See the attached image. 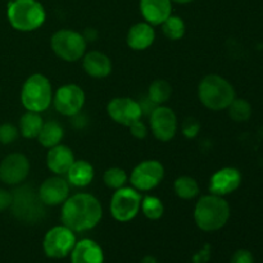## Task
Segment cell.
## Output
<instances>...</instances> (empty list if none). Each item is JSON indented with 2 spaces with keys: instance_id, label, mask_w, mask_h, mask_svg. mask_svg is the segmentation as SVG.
Listing matches in <instances>:
<instances>
[{
  "instance_id": "cell-14",
  "label": "cell",
  "mask_w": 263,
  "mask_h": 263,
  "mask_svg": "<svg viewBox=\"0 0 263 263\" xmlns=\"http://www.w3.org/2000/svg\"><path fill=\"white\" fill-rule=\"evenodd\" d=\"M107 113L116 123L126 127L141 120L143 116L140 103L127 97L113 98L107 104Z\"/></svg>"
},
{
  "instance_id": "cell-15",
  "label": "cell",
  "mask_w": 263,
  "mask_h": 263,
  "mask_svg": "<svg viewBox=\"0 0 263 263\" xmlns=\"http://www.w3.org/2000/svg\"><path fill=\"white\" fill-rule=\"evenodd\" d=\"M69 187L71 185L68 184L66 177L54 175L41 182L37 193L45 207H57L63 204L69 197Z\"/></svg>"
},
{
  "instance_id": "cell-28",
  "label": "cell",
  "mask_w": 263,
  "mask_h": 263,
  "mask_svg": "<svg viewBox=\"0 0 263 263\" xmlns=\"http://www.w3.org/2000/svg\"><path fill=\"white\" fill-rule=\"evenodd\" d=\"M140 211L148 220L157 221L163 216L164 205L159 198L154 195H145L141 199Z\"/></svg>"
},
{
  "instance_id": "cell-32",
  "label": "cell",
  "mask_w": 263,
  "mask_h": 263,
  "mask_svg": "<svg viewBox=\"0 0 263 263\" xmlns=\"http://www.w3.org/2000/svg\"><path fill=\"white\" fill-rule=\"evenodd\" d=\"M181 131H182V134L185 135V138H187V139L195 138V136H197L200 131V123L198 122V120H195V118H193V117L186 118V120L182 122Z\"/></svg>"
},
{
  "instance_id": "cell-4",
  "label": "cell",
  "mask_w": 263,
  "mask_h": 263,
  "mask_svg": "<svg viewBox=\"0 0 263 263\" xmlns=\"http://www.w3.org/2000/svg\"><path fill=\"white\" fill-rule=\"evenodd\" d=\"M7 17L14 30L32 32L44 25L46 12L37 0H13L8 4Z\"/></svg>"
},
{
  "instance_id": "cell-19",
  "label": "cell",
  "mask_w": 263,
  "mask_h": 263,
  "mask_svg": "<svg viewBox=\"0 0 263 263\" xmlns=\"http://www.w3.org/2000/svg\"><path fill=\"white\" fill-rule=\"evenodd\" d=\"M82 68L92 79H105L112 72V61L102 51H86L82 57Z\"/></svg>"
},
{
  "instance_id": "cell-31",
  "label": "cell",
  "mask_w": 263,
  "mask_h": 263,
  "mask_svg": "<svg viewBox=\"0 0 263 263\" xmlns=\"http://www.w3.org/2000/svg\"><path fill=\"white\" fill-rule=\"evenodd\" d=\"M20 136V130L17 126L13 123L5 122L0 125V144L3 145H9V144L14 143Z\"/></svg>"
},
{
  "instance_id": "cell-18",
  "label": "cell",
  "mask_w": 263,
  "mask_h": 263,
  "mask_svg": "<svg viewBox=\"0 0 263 263\" xmlns=\"http://www.w3.org/2000/svg\"><path fill=\"white\" fill-rule=\"evenodd\" d=\"M74 161L76 159L72 149L62 143L49 149L46 154V166L54 175L59 176H64Z\"/></svg>"
},
{
  "instance_id": "cell-37",
  "label": "cell",
  "mask_w": 263,
  "mask_h": 263,
  "mask_svg": "<svg viewBox=\"0 0 263 263\" xmlns=\"http://www.w3.org/2000/svg\"><path fill=\"white\" fill-rule=\"evenodd\" d=\"M141 263H158V262H157V259L154 258V257L146 256V257H144V259L141 261Z\"/></svg>"
},
{
  "instance_id": "cell-23",
  "label": "cell",
  "mask_w": 263,
  "mask_h": 263,
  "mask_svg": "<svg viewBox=\"0 0 263 263\" xmlns=\"http://www.w3.org/2000/svg\"><path fill=\"white\" fill-rule=\"evenodd\" d=\"M64 138V128L57 121H48V122H44L43 127H41L40 133L37 135L39 143L41 144V146L44 148H53V146L58 145L62 143Z\"/></svg>"
},
{
  "instance_id": "cell-8",
  "label": "cell",
  "mask_w": 263,
  "mask_h": 263,
  "mask_svg": "<svg viewBox=\"0 0 263 263\" xmlns=\"http://www.w3.org/2000/svg\"><path fill=\"white\" fill-rule=\"evenodd\" d=\"M141 199L143 197L140 192H138L135 187H120L110 198V215L118 222H128L140 212Z\"/></svg>"
},
{
  "instance_id": "cell-25",
  "label": "cell",
  "mask_w": 263,
  "mask_h": 263,
  "mask_svg": "<svg viewBox=\"0 0 263 263\" xmlns=\"http://www.w3.org/2000/svg\"><path fill=\"white\" fill-rule=\"evenodd\" d=\"M175 194L184 200H192L199 195V184L192 176H179L174 182Z\"/></svg>"
},
{
  "instance_id": "cell-27",
  "label": "cell",
  "mask_w": 263,
  "mask_h": 263,
  "mask_svg": "<svg viewBox=\"0 0 263 263\" xmlns=\"http://www.w3.org/2000/svg\"><path fill=\"white\" fill-rule=\"evenodd\" d=\"M162 31L163 35L166 36L168 40L176 41L184 37L185 32H186V26H185L184 20L179 15L171 14L163 23H162Z\"/></svg>"
},
{
  "instance_id": "cell-11",
  "label": "cell",
  "mask_w": 263,
  "mask_h": 263,
  "mask_svg": "<svg viewBox=\"0 0 263 263\" xmlns=\"http://www.w3.org/2000/svg\"><path fill=\"white\" fill-rule=\"evenodd\" d=\"M85 100H86L85 91L76 84L63 85L53 94L54 108L59 115L66 117H73L81 113Z\"/></svg>"
},
{
  "instance_id": "cell-22",
  "label": "cell",
  "mask_w": 263,
  "mask_h": 263,
  "mask_svg": "<svg viewBox=\"0 0 263 263\" xmlns=\"http://www.w3.org/2000/svg\"><path fill=\"white\" fill-rule=\"evenodd\" d=\"M64 176L71 186L85 187L92 182L95 171L90 162L85 161V159H79V161L73 162V164L69 167Z\"/></svg>"
},
{
  "instance_id": "cell-12",
  "label": "cell",
  "mask_w": 263,
  "mask_h": 263,
  "mask_svg": "<svg viewBox=\"0 0 263 263\" xmlns=\"http://www.w3.org/2000/svg\"><path fill=\"white\" fill-rule=\"evenodd\" d=\"M149 123L154 138L162 143L172 140L179 128L176 113L167 105H157L149 115Z\"/></svg>"
},
{
  "instance_id": "cell-3",
  "label": "cell",
  "mask_w": 263,
  "mask_h": 263,
  "mask_svg": "<svg viewBox=\"0 0 263 263\" xmlns=\"http://www.w3.org/2000/svg\"><path fill=\"white\" fill-rule=\"evenodd\" d=\"M198 98L207 109L218 112L228 109L236 97L235 89L225 77L212 73L200 80L198 85Z\"/></svg>"
},
{
  "instance_id": "cell-35",
  "label": "cell",
  "mask_w": 263,
  "mask_h": 263,
  "mask_svg": "<svg viewBox=\"0 0 263 263\" xmlns=\"http://www.w3.org/2000/svg\"><path fill=\"white\" fill-rule=\"evenodd\" d=\"M10 203H12V193L0 187V213L8 210L10 207Z\"/></svg>"
},
{
  "instance_id": "cell-30",
  "label": "cell",
  "mask_w": 263,
  "mask_h": 263,
  "mask_svg": "<svg viewBox=\"0 0 263 263\" xmlns=\"http://www.w3.org/2000/svg\"><path fill=\"white\" fill-rule=\"evenodd\" d=\"M229 116L235 122H246L252 116V105L246 99H234L229 105Z\"/></svg>"
},
{
  "instance_id": "cell-21",
  "label": "cell",
  "mask_w": 263,
  "mask_h": 263,
  "mask_svg": "<svg viewBox=\"0 0 263 263\" xmlns=\"http://www.w3.org/2000/svg\"><path fill=\"white\" fill-rule=\"evenodd\" d=\"M72 263H104V253L97 241L82 239L76 241L71 252Z\"/></svg>"
},
{
  "instance_id": "cell-5",
  "label": "cell",
  "mask_w": 263,
  "mask_h": 263,
  "mask_svg": "<svg viewBox=\"0 0 263 263\" xmlns=\"http://www.w3.org/2000/svg\"><path fill=\"white\" fill-rule=\"evenodd\" d=\"M9 208L15 220L28 225L39 222L45 216V204L41 202L37 190L30 185H17L12 192Z\"/></svg>"
},
{
  "instance_id": "cell-7",
  "label": "cell",
  "mask_w": 263,
  "mask_h": 263,
  "mask_svg": "<svg viewBox=\"0 0 263 263\" xmlns=\"http://www.w3.org/2000/svg\"><path fill=\"white\" fill-rule=\"evenodd\" d=\"M50 46L59 59L73 63L82 59V57L85 55L87 41L85 40L82 33L69 28H63L53 33L50 39Z\"/></svg>"
},
{
  "instance_id": "cell-38",
  "label": "cell",
  "mask_w": 263,
  "mask_h": 263,
  "mask_svg": "<svg viewBox=\"0 0 263 263\" xmlns=\"http://www.w3.org/2000/svg\"><path fill=\"white\" fill-rule=\"evenodd\" d=\"M172 3H176V4H189V3L194 2V0H171Z\"/></svg>"
},
{
  "instance_id": "cell-20",
  "label": "cell",
  "mask_w": 263,
  "mask_h": 263,
  "mask_svg": "<svg viewBox=\"0 0 263 263\" xmlns=\"http://www.w3.org/2000/svg\"><path fill=\"white\" fill-rule=\"evenodd\" d=\"M140 13L145 22L161 26L172 14L171 0H140Z\"/></svg>"
},
{
  "instance_id": "cell-1",
  "label": "cell",
  "mask_w": 263,
  "mask_h": 263,
  "mask_svg": "<svg viewBox=\"0 0 263 263\" xmlns=\"http://www.w3.org/2000/svg\"><path fill=\"white\" fill-rule=\"evenodd\" d=\"M103 217V207L97 197L90 193L69 195L62 204L61 220L73 233H84L94 229Z\"/></svg>"
},
{
  "instance_id": "cell-39",
  "label": "cell",
  "mask_w": 263,
  "mask_h": 263,
  "mask_svg": "<svg viewBox=\"0 0 263 263\" xmlns=\"http://www.w3.org/2000/svg\"><path fill=\"white\" fill-rule=\"evenodd\" d=\"M9 2H13V0H9Z\"/></svg>"
},
{
  "instance_id": "cell-33",
  "label": "cell",
  "mask_w": 263,
  "mask_h": 263,
  "mask_svg": "<svg viewBox=\"0 0 263 263\" xmlns=\"http://www.w3.org/2000/svg\"><path fill=\"white\" fill-rule=\"evenodd\" d=\"M128 128H130L131 135L136 139H140L141 140V139H145L146 136H148V133H149L148 127H146V125L141 120L134 122L133 125L128 126Z\"/></svg>"
},
{
  "instance_id": "cell-10",
  "label": "cell",
  "mask_w": 263,
  "mask_h": 263,
  "mask_svg": "<svg viewBox=\"0 0 263 263\" xmlns=\"http://www.w3.org/2000/svg\"><path fill=\"white\" fill-rule=\"evenodd\" d=\"M76 244V235L67 226H54L44 236L43 248L49 258L61 259L71 254Z\"/></svg>"
},
{
  "instance_id": "cell-17",
  "label": "cell",
  "mask_w": 263,
  "mask_h": 263,
  "mask_svg": "<svg viewBox=\"0 0 263 263\" xmlns=\"http://www.w3.org/2000/svg\"><path fill=\"white\" fill-rule=\"evenodd\" d=\"M154 40H156L154 26L149 25L145 21L131 26L127 31V35H126L127 46L135 51L146 50L153 45Z\"/></svg>"
},
{
  "instance_id": "cell-13",
  "label": "cell",
  "mask_w": 263,
  "mask_h": 263,
  "mask_svg": "<svg viewBox=\"0 0 263 263\" xmlns=\"http://www.w3.org/2000/svg\"><path fill=\"white\" fill-rule=\"evenodd\" d=\"M30 174V161L22 153L8 154L0 163V181L9 186L23 184Z\"/></svg>"
},
{
  "instance_id": "cell-34",
  "label": "cell",
  "mask_w": 263,
  "mask_h": 263,
  "mask_svg": "<svg viewBox=\"0 0 263 263\" xmlns=\"http://www.w3.org/2000/svg\"><path fill=\"white\" fill-rule=\"evenodd\" d=\"M230 263H254V259L251 252L246 249H239L234 253Z\"/></svg>"
},
{
  "instance_id": "cell-16",
  "label": "cell",
  "mask_w": 263,
  "mask_h": 263,
  "mask_svg": "<svg viewBox=\"0 0 263 263\" xmlns=\"http://www.w3.org/2000/svg\"><path fill=\"white\" fill-rule=\"evenodd\" d=\"M241 184V174L234 167H223L216 171L210 179V193L220 197L231 194Z\"/></svg>"
},
{
  "instance_id": "cell-36",
  "label": "cell",
  "mask_w": 263,
  "mask_h": 263,
  "mask_svg": "<svg viewBox=\"0 0 263 263\" xmlns=\"http://www.w3.org/2000/svg\"><path fill=\"white\" fill-rule=\"evenodd\" d=\"M82 35H84L85 40H86V41H94L95 39H97L98 32L94 30V28H89V30L85 31V32L82 33Z\"/></svg>"
},
{
  "instance_id": "cell-26",
  "label": "cell",
  "mask_w": 263,
  "mask_h": 263,
  "mask_svg": "<svg viewBox=\"0 0 263 263\" xmlns=\"http://www.w3.org/2000/svg\"><path fill=\"white\" fill-rule=\"evenodd\" d=\"M172 95V86L166 80H154L148 89V99L156 105H164Z\"/></svg>"
},
{
  "instance_id": "cell-2",
  "label": "cell",
  "mask_w": 263,
  "mask_h": 263,
  "mask_svg": "<svg viewBox=\"0 0 263 263\" xmlns=\"http://www.w3.org/2000/svg\"><path fill=\"white\" fill-rule=\"evenodd\" d=\"M230 205L223 197L215 194L203 195L194 208V221L203 231H217L228 223Z\"/></svg>"
},
{
  "instance_id": "cell-24",
  "label": "cell",
  "mask_w": 263,
  "mask_h": 263,
  "mask_svg": "<svg viewBox=\"0 0 263 263\" xmlns=\"http://www.w3.org/2000/svg\"><path fill=\"white\" fill-rule=\"evenodd\" d=\"M43 125L44 120L43 117H41V113L26 110L20 120L18 130H20V134L23 138L36 139L39 133H40L41 127H43Z\"/></svg>"
},
{
  "instance_id": "cell-6",
  "label": "cell",
  "mask_w": 263,
  "mask_h": 263,
  "mask_svg": "<svg viewBox=\"0 0 263 263\" xmlns=\"http://www.w3.org/2000/svg\"><path fill=\"white\" fill-rule=\"evenodd\" d=\"M53 87L46 76L33 73L26 79L21 89V103L26 110L43 113L53 103Z\"/></svg>"
},
{
  "instance_id": "cell-29",
  "label": "cell",
  "mask_w": 263,
  "mask_h": 263,
  "mask_svg": "<svg viewBox=\"0 0 263 263\" xmlns=\"http://www.w3.org/2000/svg\"><path fill=\"white\" fill-rule=\"evenodd\" d=\"M103 181H104L105 186H108L109 189L117 190L120 187L126 186L128 176L125 170L120 168V167H110V168L105 170L104 175H103Z\"/></svg>"
},
{
  "instance_id": "cell-9",
  "label": "cell",
  "mask_w": 263,
  "mask_h": 263,
  "mask_svg": "<svg viewBox=\"0 0 263 263\" xmlns=\"http://www.w3.org/2000/svg\"><path fill=\"white\" fill-rule=\"evenodd\" d=\"M163 179L164 167L157 159H146L138 163L128 177L133 187L140 193L156 189Z\"/></svg>"
}]
</instances>
